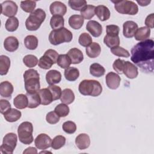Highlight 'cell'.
I'll return each mask as SVG.
<instances>
[{
  "mask_svg": "<svg viewBox=\"0 0 154 154\" xmlns=\"http://www.w3.org/2000/svg\"><path fill=\"white\" fill-rule=\"evenodd\" d=\"M131 61L145 73L153 71L154 42L152 39L141 41L132 47Z\"/></svg>",
  "mask_w": 154,
  "mask_h": 154,
  "instance_id": "1",
  "label": "cell"
},
{
  "mask_svg": "<svg viewBox=\"0 0 154 154\" xmlns=\"http://www.w3.org/2000/svg\"><path fill=\"white\" fill-rule=\"evenodd\" d=\"M78 90L82 95L96 97L101 94L102 87L96 80L84 79L79 83Z\"/></svg>",
  "mask_w": 154,
  "mask_h": 154,
  "instance_id": "2",
  "label": "cell"
},
{
  "mask_svg": "<svg viewBox=\"0 0 154 154\" xmlns=\"http://www.w3.org/2000/svg\"><path fill=\"white\" fill-rule=\"evenodd\" d=\"M23 79L26 93H33L39 90L40 75L36 70L30 69L26 70L23 73Z\"/></svg>",
  "mask_w": 154,
  "mask_h": 154,
  "instance_id": "3",
  "label": "cell"
},
{
  "mask_svg": "<svg viewBox=\"0 0 154 154\" xmlns=\"http://www.w3.org/2000/svg\"><path fill=\"white\" fill-rule=\"evenodd\" d=\"M46 13L42 8L32 11L25 21L26 28L29 31H36L41 26L46 18Z\"/></svg>",
  "mask_w": 154,
  "mask_h": 154,
  "instance_id": "4",
  "label": "cell"
},
{
  "mask_svg": "<svg viewBox=\"0 0 154 154\" xmlns=\"http://www.w3.org/2000/svg\"><path fill=\"white\" fill-rule=\"evenodd\" d=\"M72 38L73 34L71 31L64 27L53 29L49 35V41L53 45H58L64 42H70Z\"/></svg>",
  "mask_w": 154,
  "mask_h": 154,
  "instance_id": "5",
  "label": "cell"
},
{
  "mask_svg": "<svg viewBox=\"0 0 154 154\" xmlns=\"http://www.w3.org/2000/svg\"><path fill=\"white\" fill-rule=\"evenodd\" d=\"M32 132V124L29 122H22L17 128L19 141L24 144H30L34 140Z\"/></svg>",
  "mask_w": 154,
  "mask_h": 154,
  "instance_id": "6",
  "label": "cell"
},
{
  "mask_svg": "<svg viewBox=\"0 0 154 154\" xmlns=\"http://www.w3.org/2000/svg\"><path fill=\"white\" fill-rule=\"evenodd\" d=\"M114 4L116 10L120 13L129 15H135L138 12V5L132 1H111Z\"/></svg>",
  "mask_w": 154,
  "mask_h": 154,
  "instance_id": "7",
  "label": "cell"
},
{
  "mask_svg": "<svg viewBox=\"0 0 154 154\" xmlns=\"http://www.w3.org/2000/svg\"><path fill=\"white\" fill-rule=\"evenodd\" d=\"M58 55V52L54 49H49L47 50L39 59L38 67L45 70L50 69L53 64L57 63Z\"/></svg>",
  "mask_w": 154,
  "mask_h": 154,
  "instance_id": "8",
  "label": "cell"
},
{
  "mask_svg": "<svg viewBox=\"0 0 154 154\" xmlns=\"http://www.w3.org/2000/svg\"><path fill=\"white\" fill-rule=\"evenodd\" d=\"M17 141V135L13 132L7 134L2 141V144L0 147L1 153L12 154L16 148Z\"/></svg>",
  "mask_w": 154,
  "mask_h": 154,
  "instance_id": "9",
  "label": "cell"
},
{
  "mask_svg": "<svg viewBox=\"0 0 154 154\" xmlns=\"http://www.w3.org/2000/svg\"><path fill=\"white\" fill-rule=\"evenodd\" d=\"M1 13L7 17H14L18 10L16 2L13 1H5L1 4Z\"/></svg>",
  "mask_w": 154,
  "mask_h": 154,
  "instance_id": "10",
  "label": "cell"
},
{
  "mask_svg": "<svg viewBox=\"0 0 154 154\" xmlns=\"http://www.w3.org/2000/svg\"><path fill=\"white\" fill-rule=\"evenodd\" d=\"M51 138L46 134H39L34 140L35 147L40 150H46L50 147L51 146Z\"/></svg>",
  "mask_w": 154,
  "mask_h": 154,
  "instance_id": "11",
  "label": "cell"
},
{
  "mask_svg": "<svg viewBox=\"0 0 154 154\" xmlns=\"http://www.w3.org/2000/svg\"><path fill=\"white\" fill-rule=\"evenodd\" d=\"M105 80L106 85L109 88L112 90H116L120 85L121 78L118 74L111 72L106 74Z\"/></svg>",
  "mask_w": 154,
  "mask_h": 154,
  "instance_id": "12",
  "label": "cell"
},
{
  "mask_svg": "<svg viewBox=\"0 0 154 154\" xmlns=\"http://www.w3.org/2000/svg\"><path fill=\"white\" fill-rule=\"evenodd\" d=\"M137 29L138 25L134 21L128 20L123 25V34L126 38L133 37Z\"/></svg>",
  "mask_w": 154,
  "mask_h": 154,
  "instance_id": "13",
  "label": "cell"
},
{
  "mask_svg": "<svg viewBox=\"0 0 154 154\" xmlns=\"http://www.w3.org/2000/svg\"><path fill=\"white\" fill-rule=\"evenodd\" d=\"M86 29L94 37H99L102 33V25L96 20H90L86 25Z\"/></svg>",
  "mask_w": 154,
  "mask_h": 154,
  "instance_id": "14",
  "label": "cell"
},
{
  "mask_svg": "<svg viewBox=\"0 0 154 154\" xmlns=\"http://www.w3.org/2000/svg\"><path fill=\"white\" fill-rule=\"evenodd\" d=\"M49 10L51 13L53 15L63 16L67 12V7L60 1H55L50 5Z\"/></svg>",
  "mask_w": 154,
  "mask_h": 154,
  "instance_id": "15",
  "label": "cell"
},
{
  "mask_svg": "<svg viewBox=\"0 0 154 154\" xmlns=\"http://www.w3.org/2000/svg\"><path fill=\"white\" fill-rule=\"evenodd\" d=\"M123 73L129 79H134L138 75V68L130 61H126L124 63V68Z\"/></svg>",
  "mask_w": 154,
  "mask_h": 154,
  "instance_id": "16",
  "label": "cell"
},
{
  "mask_svg": "<svg viewBox=\"0 0 154 154\" xmlns=\"http://www.w3.org/2000/svg\"><path fill=\"white\" fill-rule=\"evenodd\" d=\"M67 55L70 58L72 64H76L81 63L84 59V55L81 50L76 48L70 49Z\"/></svg>",
  "mask_w": 154,
  "mask_h": 154,
  "instance_id": "17",
  "label": "cell"
},
{
  "mask_svg": "<svg viewBox=\"0 0 154 154\" xmlns=\"http://www.w3.org/2000/svg\"><path fill=\"white\" fill-rule=\"evenodd\" d=\"M75 144L79 149H86L90 144V137L87 134H80L76 137Z\"/></svg>",
  "mask_w": 154,
  "mask_h": 154,
  "instance_id": "18",
  "label": "cell"
},
{
  "mask_svg": "<svg viewBox=\"0 0 154 154\" xmlns=\"http://www.w3.org/2000/svg\"><path fill=\"white\" fill-rule=\"evenodd\" d=\"M19 43L17 38L14 36H9L7 37L4 42V47L5 49L8 52H14L19 48Z\"/></svg>",
  "mask_w": 154,
  "mask_h": 154,
  "instance_id": "19",
  "label": "cell"
},
{
  "mask_svg": "<svg viewBox=\"0 0 154 154\" xmlns=\"http://www.w3.org/2000/svg\"><path fill=\"white\" fill-rule=\"evenodd\" d=\"M46 80L49 85L58 84L61 80V74L57 70H51L46 73Z\"/></svg>",
  "mask_w": 154,
  "mask_h": 154,
  "instance_id": "20",
  "label": "cell"
},
{
  "mask_svg": "<svg viewBox=\"0 0 154 154\" xmlns=\"http://www.w3.org/2000/svg\"><path fill=\"white\" fill-rule=\"evenodd\" d=\"M37 92L40 98L41 105H48L53 101L52 95L48 88L40 89Z\"/></svg>",
  "mask_w": 154,
  "mask_h": 154,
  "instance_id": "21",
  "label": "cell"
},
{
  "mask_svg": "<svg viewBox=\"0 0 154 154\" xmlns=\"http://www.w3.org/2000/svg\"><path fill=\"white\" fill-rule=\"evenodd\" d=\"M13 85L8 81H3L0 84V94L3 97L10 98L13 92Z\"/></svg>",
  "mask_w": 154,
  "mask_h": 154,
  "instance_id": "22",
  "label": "cell"
},
{
  "mask_svg": "<svg viewBox=\"0 0 154 154\" xmlns=\"http://www.w3.org/2000/svg\"><path fill=\"white\" fill-rule=\"evenodd\" d=\"M95 14L101 21H105L110 17V11L108 8L103 5H99L95 8Z\"/></svg>",
  "mask_w": 154,
  "mask_h": 154,
  "instance_id": "23",
  "label": "cell"
},
{
  "mask_svg": "<svg viewBox=\"0 0 154 154\" xmlns=\"http://www.w3.org/2000/svg\"><path fill=\"white\" fill-rule=\"evenodd\" d=\"M86 54L91 58L97 57L101 52V48L99 43L96 42H92L89 46L86 48Z\"/></svg>",
  "mask_w": 154,
  "mask_h": 154,
  "instance_id": "24",
  "label": "cell"
},
{
  "mask_svg": "<svg viewBox=\"0 0 154 154\" xmlns=\"http://www.w3.org/2000/svg\"><path fill=\"white\" fill-rule=\"evenodd\" d=\"M13 104L14 106L19 109H25L28 107V100L26 94H19L17 95L13 100Z\"/></svg>",
  "mask_w": 154,
  "mask_h": 154,
  "instance_id": "25",
  "label": "cell"
},
{
  "mask_svg": "<svg viewBox=\"0 0 154 154\" xmlns=\"http://www.w3.org/2000/svg\"><path fill=\"white\" fill-rule=\"evenodd\" d=\"M84 22V18L81 15L78 14H73L71 16L68 21L70 26L74 29H80L82 26Z\"/></svg>",
  "mask_w": 154,
  "mask_h": 154,
  "instance_id": "26",
  "label": "cell"
},
{
  "mask_svg": "<svg viewBox=\"0 0 154 154\" xmlns=\"http://www.w3.org/2000/svg\"><path fill=\"white\" fill-rule=\"evenodd\" d=\"M150 35V29L147 26H143L138 28L134 37L136 40L144 41L147 40Z\"/></svg>",
  "mask_w": 154,
  "mask_h": 154,
  "instance_id": "27",
  "label": "cell"
},
{
  "mask_svg": "<svg viewBox=\"0 0 154 154\" xmlns=\"http://www.w3.org/2000/svg\"><path fill=\"white\" fill-rule=\"evenodd\" d=\"M61 102L66 105L72 103L75 100V94L70 88H66L61 92L60 97Z\"/></svg>",
  "mask_w": 154,
  "mask_h": 154,
  "instance_id": "28",
  "label": "cell"
},
{
  "mask_svg": "<svg viewBox=\"0 0 154 154\" xmlns=\"http://www.w3.org/2000/svg\"><path fill=\"white\" fill-rule=\"evenodd\" d=\"M21 116V112L14 108H11L4 114L5 119L8 122H14L17 121L20 118Z\"/></svg>",
  "mask_w": 154,
  "mask_h": 154,
  "instance_id": "29",
  "label": "cell"
},
{
  "mask_svg": "<svg viewBox=\"0 0 154 154\" xmlns=\"http://www.w3.org/2000/svg\"><path fill=\"white\" fill-rule=\"evenodd\" d=\"M26 95L28 100V108H35L40 104V98L38 92L33 93H26Z\"/></svg>",
  "mask_w": 154,
  "mask_h": 154,
  "instance_id": "30",
  "label": "cell"
},
{
  "mask_svg": "<svg viewBox=\"0 0 154 154\" xmlns=\"http://www.w3.org/2000/svg\"><path fill=\"white\" fill-rule=\"evenodd\" d=\"M79 76V70L74 67H69L64 70V77L69 81H76Z\"/></svg>",
  "mask_w": 154,
  "mask_h": 154,
  "instance_id": "31",
  "label": "cell"
},
{
  "mask_svg": "<svg viewBox=\"0 0 154 154\" xmlns=\"http://www.w3.org/2000/svg\"><path fill=\"white\" fill-rule=\"evenodd\" d=\"M10 67V60L6 56L2 55L0 56V75H5Z\"/></svg>",
  "mask_w": 154,
  "mask_h": 154,
  "instance_id": "32",
  "label": "cell"
},
{
  "mask_svg": "<svg viewBox=\"0 0 154 154\" xmlns=\"http://www.w3.org/2000/svg\"><path fill=\"white\" fill-rule=\"evenodd\" d=\"M105 68L99 63H93L90 66V73L93 76L101 77L105 74Z\"/></svg>",
  "mask_w": 154,
  "mask_h": 154,
  "instance_id": "33",
  "label": "cell"
},
{
  "mask_svg": "<svg viewBox=\"0 0 154 154\" xmlns=\"http://www.w3.org/2000/svg\"><path fill=\"white\" fill-rule=\"evenodd\" d=\"M95 8L96 7L94 5H87L81 10V16L85 19H91L95 14Z\"/></svg>",
  "mask_w": 154,
  "mask_h": 154,
  "instance_id": "34",
  "label": "cell"
},
{
  "mask_svg": "<svg viewBox=\"0 0 154 154\" xmlns=\"http://www.w3.org/2000/svg\"><path fill=\"white\" fill-rule=\"evenodd\" d=\"M64 19L63 16L53 15L50 20V25L54 29H59L64 27Z\"/></svg>",
  "mask_w": 154,
  "mask_h": 154,
  "instance_id": "35",
  "label": "cell"
},
{
  "mask_svg": "<svg viewBox=\"0 0 154 154\" xmlns=\"http://www.w3.org/2000/svg\"><path fill=\"white\" fill-rule=\"evenodd\" d=\"M24 45L27 49L34 50L38 46V39L34 35H27L24 39Z\"/></svg>",
  "mask_w": 154,
  "mask_h": 154,
  "instance_id": "36",
  "label": "cell"
},
{
  "mask_svg": "<svg viewBox=\"0 0 154 154\" xmlns=\"http://www.w3.org/2000/svg\"><path fill=\"white\" fill-rule=\"evenodd\" d=\"M5 29L9 32L15 31L19 26V20L16 17H9L5 24Z\"/></svg>",
  "mask_w": 154,
  "mask_h": 154,
  "instance_id": "37",
  "label": "cell"
},
{
  "mask_svg": "<svg viewBox=\"0 0 154 154\" xmlns=\"http://www.w3.org/2000/svg\"><path fill=\"white\" fill-rule=\"evenodd\" d=\"M57 64L62 69H67L70 67L72 63L67 54H60L58 55Z\"/></svg>",
  "mask_w": 154,
  "mask_h": 154,
  "instance_id": "38",
  "label": "cell"
},
{
  "mask_svg": "<svg viewBox=\"0 0 154 154\" xmlns=\"http://www.w3.org/2000/svg\"><path fill=\"white\" fill-rule=\"evenodd\" d=\"M104 43L110 49L116 46H118L120 44V38L118 36L111 37L106 35L103 38Z\"/></svg>",
  "mask_w": 154,
  "mask_h": 154,
  "instance_id": "39",
  "label": "cell"
},
{
  "mask_svg": "<svg viewBox=\"0 0 154 154\" xmlns=\"http://www.w3.org/2000/svg\"><path fill=\"white\" fill-rule=\"evenodd\" d=\"M65 143L66 138L63 135H57L52 140L51 147L54 150H58L64 146Z\"/></svg>",
  "mask_w": 154,
  "mask_h": 154,
  "instance_id": "40",
  "label": "cell"
},
{
  "mask_svg": "<svg viewBox=\"0 0 154 154\" xmlns=\"http://www.w3.org/2000/svg\"><path fill=\"white\" fill-rule=\"evenodd\" d=\"M54 111L60 117H66L70 111L69 106L65 103H60L54 109Z\"/></svg>",
  "mask_w": 154,
  "mask_h": 154,
  "instance_id": "41",
  "label": "cell"
},
{
  "mask_svg": "<svg viewBox=\"0 0 154 154\" xmlns=\"http://www.w3.org/2000/svg\"><path fill=\"white\" fill-rule=\"evenodd\" d=\"M36 7V2L34 1H22L20 2V8L26 13H32Z\"/></svg>",
  "mask_w": 154,
  "mask_h": 154,
  "instance_id": "42",
  "label": "cell"
},
{
  "mask_svg": "<svg viewBox=\"0 0 154 154\" xmlns=\"http://www.w3.org/2000/svg\"><path fill=\"white\" fill-rule=\"evenodd\" d=\"M69 7L76 11H81L87 5V1L85 0H70L68 1Z\"/></svg>",
  "mask_w": 154,
  "mask_h": 154,
  "instance_id": "43",
  "label": "cell"
},
{
  "mask_svg": "<svg viewBox=\"0 0 154 154\" xmlns=\"http://www.w3.org/2000/svg\"><path fill=\"white\" fill-rule=\"evenodd\" d=\"M24 64L29 68L35 67L38 63V58L34 55H26L23 58Z\"/></svg>",
  "mask_w": 154,
  "mask_h": 154,
  "instance_id": "44",
  "label": "cell"
},
{
  "mask_svg": "<svg viewBox=\"0 0 154 154\" xmlns=\"http://www.w3.org/2000/svg\"><path fill=\"white\" fill-rule=\"evenodd\" d=\"M78 43L81 46L87 48L92 43V38L89 34L83 32L79 37Z\"/></svg>",
  "mask_w": 154,
  "mask_h": 154,
  "instance_id": "45",
  "label": "cell"
},
{
  "mask_svg": "<svg viewBox=\"0 0 154 154\" xmlns=\"http://www.w3.org/2000/svg\"><path fill=\"white\" fill-rule=\"evenodd\" d=\"M111 52H112V54L117 57L128 58L130 56V54L128 52V51L119 46L111 48Z\"/></svg>",
  "mask_w": 154,
  "mask_h": 154,
  "instance_id": "46",
  "label": "cell"
},
{
  "mask_svg": "<svg viewBox=\"0 0 154 154\" xmlns=\"http://www.w3.org/2000/svg\"><path fill=\"white\" fill-rule=\"evenodd\" d=\"M62 128L66 133L72 134L75 132L76 130V125L72 121H67L63 124Z\"/></svg>",
  "mask_w": 154,
  "mask_h": 154,
  "instance_id": "47",
  "label": "cell"
},
{
  "mask_svg": "<svg viewBox=\"0 0 154 154\" xmlns=\"http://www.w3.org/2000/svg\"><path fill=\"white\" fill-rule=\"evenodd\" d=\"M48 88L49 90L52 95L53 101L58 100L60 98L62 91L59 86L55 85H49L48 87Z\"/></svg>",
  "mask_w": 154,
  "mask_h": 154,
  "instance_id": "48",
  "label": "cell"
},
{
  "mask_svg": "<svg viewBox=\"0 0 154 154\" xmlns=\"http://www.w3.org/2000/svg\"><path fill=\"white\" fill-rule=\"evenodd\" d=\"M106 35L111 37L118 36L120 31V28L116 25H109L106 26Z\"/></svg>",
  "mask_w": 154,
  "mask_h": 154,
  "instance_id": "49",
  "label": "cell"
},
{
  "mask_svg": "<svg viewBox=\"0 0 154 154\" xmlns=\"http://www.w3.org/2000/svg\"><path fill=\"white\" fill-rule=\"evenodd\" d=\"M46 120L49 124H56L59 122L60 117L55 111H51L46 114Z\"/></svg>",
  "mask_w": 154,
  "mask_h": 154,
  "instance_id": "50",
  "label": "cell"
},
{
  "mask_svg": "<svg viewBox=\"0 0 154 154\" xmlns=\"http://www.w3.org/2000/svg\"><path fill=\"white\" fill-rule=\"evenodd\" d=\"M124 63L125 61L118 58L114 61L112 64L113 69L119 74H122L124 68Z\"/></svg>",
  "mask_w": 154,
  "mask_h": 154,
  "instance_id": "51",
  "label": "cell"
},
{
  "mask_svg": "<svg viewBox=\"0 0 154 154\" xmlns=\"http://www.w3.org/2000/svg\"><path fill=\"white\" fill-rule=\"evenodd\" d=\"M10 103L5 99L0 100V112L2 114H4L11 109Z\"/></svg>",
  "mask_w": 154,
  "mask_h": 154,
  "instance_id": "52",
  "label": "cell"
},
{
  "mask_svg": "<svg viewBox=\"0 0 154 154\" xmlns=\"http://www.w3.org/2000/svg\"><path fill=\"white\" fill-rule=\"evenodd\" d=\"M153 19H154V14L152 13L148 15L145 20V24L147 28H153Z\"/></svg>",
  "mask_w": 154,
  "mask_h": 154,
  "instance_id": "53",
  "label": "cell"
},
{
  "mask_svg": "<svg viewBox=\"0 0 154 154\" xmlns=\"http://www.w3.org/2000/svg\"><path fill=\"white\" fill-rule=\"evenodd\" d=\"M23 153H37V150L35 147H29L23 151Z\"/></svg>",
  "mask_w": 154,
  "mask_h": 154,
  "instance_id": "54",
  "label": "cell"
},
{
  "mask_svg": "<svg viewBox=\"0 0 154 154\" xmlns=\"http://www.w3.org/2000/svg\"><path fill=\"white\" fill-rule=\"evenodd\" d=\"M137 2L140 4V5L144 7L148 5L151 2V1H137Z\"/></svg>",
  "mask_w": 154,
  "mask_h": 154,
  "instance_id": "55",
  "label": "cell"
},
{
  "mask_svg": "<svg viewBox=\"0 0 154 154\" xmlns=\"http://www.w3.org/2000/svg\"><path fill=\"white\" fill-rule=\"evenodd\" d=\"M51 153V152H48V151H43V152H40V153Z\"/></svg>",
  "mask_w": 154,
  "mask_h": 154,
  "instance_id": "56",
  "label": "cell"
}]
</instances>
